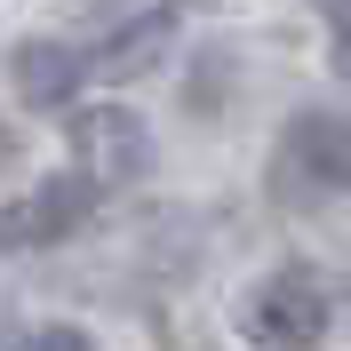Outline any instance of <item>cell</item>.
<instances>
[{
	"label": "cell",
	"instance_id": "6da1fadb",
	"mask_svg": "<svg viewBox=\"0 0 351 351\" xmlns=\"http://www.w3.org/2000/svg\"><path fill=\"white\" fill-rule=\"evenodd\" d=\"M240 328H247V343H263V351H311L328 335V295H319L311 271H271V280L247 295Z\"/></svg>",
	"mask_w": 351,
	"mask_h": 351
},
{
	"label": "cell",
	"instance_id": "7a4b0ae2",
	"mask_svg": "<svg viewBox=\"0 0 351 351\" xmlns=\"http://www.w3.org/2000/svg\"><path fill=\"white\" fill-rule=\"evenodd\" d=\"M72 152H80V168L96 176V184H128V176H144V160H152V136H144V120H136L128 104H96L72 120Z\"/></svg>",
	"mask_w": 351,
	"mask_h": 351
},
{
	"label": "cell",
	"instance_id": "3957f363",
	"mask_svg": "<svg viewBox=\"0 0 351 351\" xmlns=\"http://www.w3.org/2000/svg\"><path fill=\"white\" fill-rule=\"evenodd\" d=\"M280 160H287V176H304L311 192H351V120H335V112H295Z\"/></svg>",
	"mask_w": 351,
	"mask_h": 351
},
{
	"label": "cell",
	"instance_id": "277c9868",
	"mask_svg": "<svg viewBox=\"0 0 351 351\" xmlns=\"http://www.w3.org/2000/svg\"><path fill=\"white\" fill-rule=\"evenodd\" d=\"M88 64H96V56H80V48H64V40H16L8 88H16L24 104H72L80 80H88Z\"/></svg>",
	"mask_w": 351,
	"mask_h": 351
},
{
	"label": "cell",
	"instance_id": "5b68a950",
	"mask_svg": "<svg viewBox=\"0 0 351 351\" xmlns=\"http://www.w3.org/2000/svg\"><path fill=\"white\" fill-rule=\"evenodd\" d=\"M96 192H104V184H96V176H56V184H40V192L24 199L16 208V223H8V240L16 247H40V240H64L72 223L88 216V208H96Z\"/></svg>",
	"mask_w": 351,
	"mask_h": 351
},
{
	"label": "cell",
	"instance_id": "8992f818",
	"mask_svg": "<svg viewBox=\"0 0 351 351\" xmlns=\"http://www.w3.org/2000/svg\"><path fill=\"white\" fill-rule=\"evenodd\" d=\"M168 40H176V8H144L120 40L96 48V72H104V80H136V72H152L160 56H168Z\"/></svg>",
	"mask_w": 351,
	"mask_h": 351
},
{
	"label": "cell",
	"instance_id": "52a82bcc",
	"mask_svg": "<svg viewBox=\"0 0 351 351\" xmlns=\"http://www.w3.org/2000/svg\"><path fill=\"white\" fill-rule=\"evenodd\" d=\"M319 16H328V40H335V72L351 80V0H311Z\"/></svg>",
	"mask_w": 351,
	"mask_h": 351
},
{
	"label": "cell",
	"instance_id": "ba28073f",
	"mask_svg": "<svg viewBox=\"0 0 351 351\" xmlns=\"http://www.w3.org/2000/svg\"><path fill=\"white\" fill-rule=\"evenodd\" d=\"M32 351H88V335L80 328H48V335H32Z\"/></svg>",
	"mask_w": 351,
	"mask_h": 351
}]
</instances>
